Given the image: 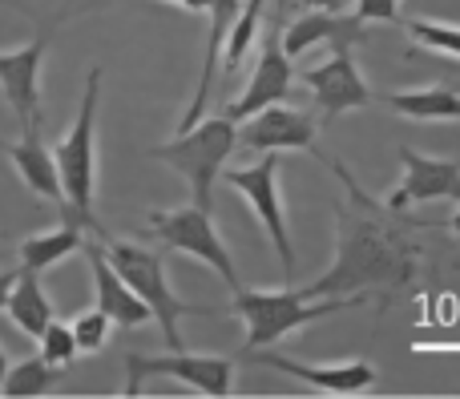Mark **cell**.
<instances>
[{"label":"cell","mask_w":460,"mask_h":399,"mask_svg":"<svg viewBox=\"0 0 460 399\" xmlns=\"http://www.w3.org/2000/svg\"><path fill=\"white\" fill-rule=\"evenodd\" d=\"M332 174L348 186V202L335 206V263L327 274H319L311 287H303L311 299L332 295H367V291H404L416 274L420 242L408 234L404 210H392L388 202H376L364 194V186L340 166L323 158Z\"/></svg>","instance_id":"1"},{"label":"cell","mask_w":460,"mask_h":399,"mask_svg":"<svg viewBox=\"0 0 460 399\" xmlns=\"http://www.w3.org/2000/svg\"><path fill=\"white\" fill-rule=\"evenodd\" d=\"M97 105H102V69H89L77 117H73L69 134L53 145V153H57V169H61L69 222L105 239L102 222H97Z\"/></svg>","instance_id":"2"},{"label":"cell","mask_w":460,"mask_h":399,"mask_svg":"<svg viewBox=\"0 0 460 399\" xmlns=\"http://www.w3.org/2000/svg\"><path fill=\"white\" fill-rule=\"evenodd\" d=\"M367 303V295H332V299H311L303 287L291 291H230V315H238L246 327V347L262 351L275 347L279 339L295 335L307 323H319L327 315L351 311V307Z\"/></svg>","instance_id":"3"},{"label":"cell","mask_w":460,"mask_h":399,"mask_svg":"<svg viewBox=\"0 0 460 399\" xmlns=\"http://www.w3.org/2000/svg\"><path fill=\"white\" fill-rule=\"evenodd\" d=\"M234 145H238V121L218 113V117H202L199 126L178 134L174 142L154 145L150 158L166 161L170 169H178V174L186 178L194 206L215 210V186H218V178H223Z\"/></svg>","instance_id":"4"},{"label":"cell","mask_w":460,"mask_h":399,"mask_svg":"<svg viewBox=\"0 0 460 399\" xmlns=\"http://www.w3.org/2000/svg\"><path fill=\"white\" fill-rule=\"evenodd\" d=\"M105 258H110L121 279L137 291V299L150 307V315H154V323H158L170 351H182V331H178V323H182L186 315H210V311L174 295V287H170V279H166V255L142 247V242L110 239L105 242Z\"/></svg>","instance_id":"5"},{"label":"cell","mask_w":460,"mask_h":399,"mask_svg":"<svg viewBox=\"0 0 460 399\" xmlns=\"http://www.w3.org/2000/svg\"><path fill=\"white\" fill-rule=\"evenodd\" d=\"M146 230L166 250H178V255H190V258H199V263H207L210 271L223 274V282L230 291H238L234 258H230L226 242L218 239L210 210L194 206V202L174 206V210H150V214H146Z\"/></svg>","instance_id":"6"},{"label":"cell","mask_w":460,"mask_h":399,"mask_svg":"<svg viewBox=\"0 0 460 399\" xmlns=\"http://www.w3.org/2000/svg\"><path fill=\"white\" fill-rule=\"evenodd\" d=\"M154 376L186 384L199 395L226 399L230 379H234V363L223 360V355H190V351H170V355L129 351L126 355V395H137L142 392V379H154Z\"/></svg>","instance_id":"7"},{"label":"cell","mask_w":460,"mask_h":399,"mask_svg":"<svg viewBox=\"0 0 460 399\" xmlns=\"http://www.w3.org/2000/svg\"><path fill=\"white\" fill-rule=\"evenodd\" d=\"M226 186L251 202L254 218L262 222V230H267L270 247H275V255H279V266H283V274L291 279L295 274V250H291V234H287L283 194H279V153H262L254 166L226 169Z\"/></svg>","instance_id":"8"},{"label":"cell","mask_w":460,"mask_h":399,"mask_svg":"<svg viewBox=\"0 0 460 399\" xmlns=\"http://www.w3.org/2000/svg\"><path fill=\"white\" fill-rule=\"evenodd\" d=\"M291 81H295V69H291V56L283 48V16L267 24V37H262V48H259V61H254V73L246 81V89L226 105V117L230 121H246L254 113H262L267 105H279L287 101L291 93Z\"/></svg>","instance_id":"9"},{"label":"cell","mask_w":460,"mask_h":399,"mask_svg":"<svg viewBox=\"0 0 460 399\" xmlns=\"http://www.w3.org/2000/svg\"><path fill=\"white\" fill-rule=\"evenodd\" d=\"M303 85L311 89V101H315V109L323 121H335L340 113L364 109V105L376 101L372 85L364 81L356 56H351V45L332 48V56H327L323 65L303 69Z\"/></svg>","instance_id":"10"},{"label":"cell","mask_w":460,"mask_h":399,"mask_svg":"<svg viewBox=\"0 0 460 399\" xmlns=\"http://www.w3.org/2000/svg\"><path fill=\"white\" fill-rule=\"evenodd\" d=\"M238 145L254 153H279V150H307L315 158L319 153V121L303 109H291V105H267L262 113L238 121Z\"/></svg>","instance_id":"11"},{"label":"cell","mask_w":460,"mask_h":399,"mask_svg":"<svg viewBox=\"0 0 460 399\" xmlns=\"http://www.w3.org/2000/svg\"><path fill=\"white\" fill-rule=\"evenodd\" d=\"M400 161H404V178L388 198L392 210L416 202H460V158H429L412 145H400Z\"/></svg>","instance_id":"12"},{"label":"cell","mask_w":460,"mask_h":399,"mask_svg":"<svg viewBox=\"0 0 460 399\" xmlns=\"http://www.w3.org/2000/svg\"><path fill=\"white\" fill-rule=\"evenodd\" d=\"M45 48L49 37L37 32L29 45L0 53V89H4V101L13 105L21 129L40 121V65H45Z\"/></svg>","instance_id":"13"},{"label":"cell","mask_w":460,"mask_h":399,"mask_svg":"<svg viewBox=\"0 0 460 399\" xmlns=\"http://www.w3.org/2000/svg\"><path fill=\"white\" fill-rule=\"evenodd\" d=\"M254 363H262V368H275L283 371V376L291 379H303L307 387H319V392L327 395H359V392H372L376 387V368L364 360H351V363H323V368H315V363H299V360H287V355L279 351H251Z\"/></svg>","instance_id":"14"},{"label":"cell","mask_w":460,"mask_h":399,"mask_svg":"<svg viewBox=\"0 0 460 399\" xmlns=\"http://www.w3.org/2000/svg\"><path fill=\"white\" fill-rule=\"evenodd\" d=\"M85 263H89V274H93V307L102 315H110L113 327H126V331H137L154 319L150 307L137 299V291L129 287L126 279L118 274V266L105 258V247H85Z\"/></svg>","instance_id":"15"},{"label":"cell","mask_w":460,"mask_h":399,"mask_svg":"<svg viewBox=\"0 0 460 399\" xmlns=\"http://www.w3.org/2000/svg\"><path fill=\"white\" fill-rule=\"evenodd\" d=\"M364 40V21L356 13H323V8H311L307 16L283 24V48L287 56H303L315 45H356Z\"/></svg>","instance_id":"16"},{"label":"cell","mask_w":460,"mask_h":399,"mask_svg":"<svg viewBox=\"0 0 460 399\" xmlns=\"http://www.w3.org/2000/svg\"><path fill=\"white\" fill-rule=\"evenodd\" d=\"M8 158H13V169L32 194L49 202H61L65 206V190H61V169H57V153L40 142V121L37 126H24L16 142H8Z\"/></svg>","instance_id":"17"},{"label":"cell","mask_w":460,"mask_h":399,"mask_svg":"<svg viewBox=\"0 0 460 399\" xmlns=\"http://www.w3.org/2000/svg\"><path fill=\"white\" fill-rule=\"evenodd\" d=\"M77 250H85V226L69 222L65 218L61 226H53V230H40V234H29V239L16 247V258H21V271H49V266H57L61 258L77 255Z\"/></svg>","instance_id":"18"},{"label":"cell","mask_w":460,"mask_h":399,"mask_svg":"<svg viewBox=\"0 0 460 399\" xmlns=\"http://www.w3.org/2000/svg\"><path fill=\"white\" fill-rule=\"evenodd\" d=\"M4 315L13 319V327L21 331V335H29V339L45 335V327L57 319V311H53V303H49L45 287H40V274L37 271H21L13 295H8Z\"/></svg>","instance_id":"19"},{"label":"cell","mask_w":460,"mask_h":399,"mask_svg":"<svg viewBox=\"0 0 460 399\" xmlns=\"http://www.w3.org/2000/svg\"><path fill=\"white\" fill-rule=\"evenodd\" d=\"M384 105L412 121H460V89L453 85H429L408 89V93H388Z\"/></svg>","instance_id":"20"},{"label":"cell","mask_w":460,"mask_h":399,"mask_svg":"<svg viewBox=\"0 0 460 399\" xmlns=\"http://www.w3.org/2000/svg\"><path fill=\"white\" fill-rule=\"evenodd\" d=\"M57 376H61V368H53V363L45 360V355H29V360L13 363V368L4 371V379H0V395L8 399H37V395H49L57 387Z\"/></svg>","instance_id":"21"},{"label":"cell","mask_w":460,"mask_h":399,"mask_svg":"<svg viewBox=\"0 0 460 399\" xmlns=\"http://www.w3.org/2000/svg\"><path fill=\"white\" fill-rule=\"evenodd\" d=\"M262 8H267V0H243V8H238L234 24L226 32V45H223V73H234L243 65V56L251 53L254 32L262 29Z\"/></svg>","instance_id":"22"},{"label":"cell","mask_w":460,"mask_h":399,"mask_svg":"<svg viewBox=\"0 0 460 399\" xmlns=\"http://www.w3.org/2000/svg\"><path fill=\"white\" fill-rule=\"evenodd\" d=\"M404 32L412 37L416 48H429V53H445V56H456V61H460V24L416 16V21H404Z\"/></svg>","instance_id":"23"},{"label":"cell","mask_w":460,"mask_h":399,"mask_svg":"<svg viewBox=\"0 0 460 399\" xmlns=\"http://www.w3.org/2000/svg\"><path fill=\"white\" fill-rule=\"evenodd\" d=\"M40 343V355H45L49 363H53V368H73V360H77L81 355V347H77V339H73V327L69 323H61V319H53L45 327V335L37 339Z\"/></svg>","instance_id":"24"},{"label":"cell","mask_w":460,"mask_h":399,"mask_svg":"<svg viewBox=\"0 0 460 399\" xmlns=\"http://www.w3.org/2000/svg\"><path fill=\"white\" fill-rule=\"evenodd\" d=\"M73 327V339H77V347H81V355H97L105 343H110V327H113V319L110 315H102L93 307V311H81L77 319L69 323Z\"/></svg>","instance_id":"25"},{"label":"cell","mask_w":460,"mask_h":399,"mask_svg":"<svg viewBox=\"0 0 460 399\" xmlns=\"http://www.w3.org/2000/svg\"><path fill=\"white\" fill-rule=\"evenodd\" d=\"M359 21H380V24H404L400 21V0H356Z\"/></svg>","instance_id":"26"},{"label":"cell","mask_w":460,"mask_h":399,"mask_svg":"<svg viewBox=\"0 0 460 399\" xmlns=\"http://www.w3.org/2000/svg\"><path fill=\"white\" fill-rule=\"evenodd\" d=\"M16 279H21V271H0V311L8 307V295H13Z\"/></svg>","instance_id":"27"},{"label":"cell","mask_w":460,"mask_h":399,"mask_svg":"<svg viewBox=\"0 0 460 399\" xmlns=\"http://www.w3.org/2000/svg\"><path fill=\"white\" fill-rule=\"evenodd\" d=\"M166 4H178V8H186V13H207L210 16L215 0H166Z\"/></svg>","instance_id":"28"},{"label":"cell","mask_w":460,"mask_h":399,"mask_svg":"<svg viewBox=\"0 0 460 399\" xmlns=\"http://www.w3.org/2000/svg\"><path fill=\"white\" fill-rule=\"evenodd\" d=\"M303 8H323V13H340L343 0H299Z\"/></svg>","instance_id":"29"},{"label":"cell","mask_w":460,"mask_h":399,"mask_svg":"<svg viewBox=\"0 0 460 399\" xmlns=\"http://www.w3.org/2000/svg\"><path fill=\"white\" fill-rule=\"evenodd\" d=\"M448 230H453V239L460 242V206H456V214H453V218H448Z\"/></svg>","instance_id":"30"},{"label":"cell","mask_w":460,"mask_h":399,"mask_svg":"<svg viewBox=\"0 0 460 399\" xmlns=\"http://www.w3.org/2000/svg\"><path fill=\"white\" fill-rule=\"evenodd\" d=\"M275 16H283L287 21V0H275Z\"/></svg>","instance_id":"31"},{"label":"cell","mask_w":460,"mask_h":399,"mask_svg":"<svg viewBox=\"0 0 460 399\" xmlns=\"http://www.w3.org/2000/svg\"><path fill=\"white\" fill-rule=\"evenodd\" d=\"M4 371H8V360H4V347H0V379H4Z\"/></svg>","instance_id":"32"},{"label":"cell","mask_w":460,"mask_h":399,"mask_svg":"<svg viewBox=\"0 0 460 399\" xmlns=\"http://www.w3.org/2000/svg\"><path fill=\"white\" fill-rule=\"evenodd\" d=\"M0 150H8V142H4V137H0Z\"/></svg>","instance_id":"33"}]
</instances>
